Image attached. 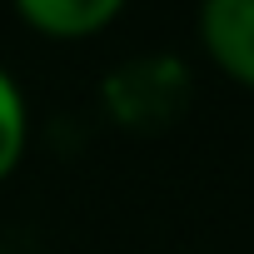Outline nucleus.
<instances>
[{
    "label": "nucleus",
    "instance_id": "obj_1",
    "mask_svg": "<svg viewBox=\"0 0 254 254\" xmlns=\"http://www.w3.org/2000/svg\"><path fill=\"white\" fill-rule=\"evenodd\" d=\"M194 35L204 60L229 85L254 95V0H199Z\"/></svg>",
    "mask_w": 254,
    "mask_h": 254
},
{
    "label": "nucleus",
    "instance_id": "obj_2",
    "mask_svg": "<svg viewBox=\"0 0 254 254\" xmlns=\"http://www.w3.org/2000/svg\"><path fill=\"white\" fill-rule=\"evenodd\" d=\"M130 0H10L15 20L40 35V40H55V45H80V40H95L105 35Z\"/></svg>",
    "mask_w": 254,
    "mask_h": 254
},
{
    "label": "nucleus",
    "instance_id": "obj_3",
    "mask_svg": "<svg viewBox=\"0 0 254 254\" xmlns=\"http://www.w3.org/2000/svg\"><path fill=\"white\" fill-rule=\"evenodd\" d=\"M25 150H30V100L0 60V185L15 180V170L25 165Z\"/></svg>",
    "mask_w": 254,
    "mask_h": 254
}]
</instances>
